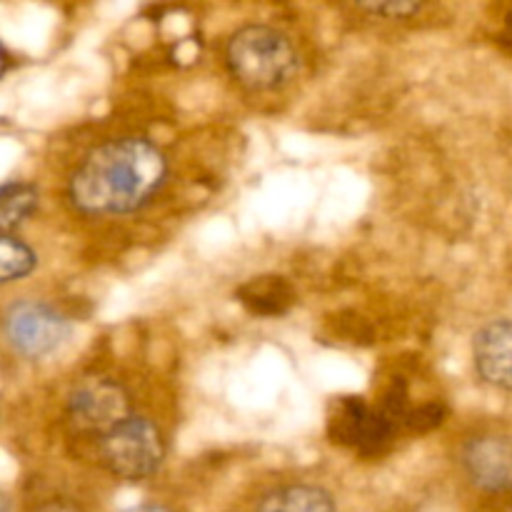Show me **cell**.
<instances>
[{
  "label": "cell",
  "mask_w": 512,
  "mask_h": 512,
  "mask_svg": "<svg viewBox=\"0 0 512 512\" xmlns=\"http://www.w3.org/2000/svg\"><path fill=\"white\" fill-rule=\"evenodd\" d=\"M168 178V160L145 138L98 145L70 178V200L80 213L128 215L148 205Z\"/></svg>",
  "instance_id": "1"
},
{
  "label": "cell",
  "mask_w": 512,
  "mask_h": 512,
  "mask_svg": "<svg viewBox=\"0 0 512 512\" xmlns=\"http://www.w3.org/2000/svg\"><path fill=\"white\" fill-rule=\"evenodd\" d=\"M225 63L243 88L278 90L298 75L300 55L293 40L278 28L248 23L230 35Z\"/></svg>",
  "instance_id": "2"
},
{
  "label": "cell",
  "mask_w": 512,
  "mask_h": 512,
  "mask_svg": "<svg viewBox=\"0 0 512 512\" xmlns=\"http://www.w3.org/2000/svg\"><path fill=\"white\" fill-rule=\"evenodd\" d=\"M98 453L115 478L138 483L158 473L165 458V443L153 420L130 415L98 440Z\"/></svg>",
  "instance_id": "3"
},
{
  "label": "cell",
  "mask_w": 512,
  "mask_h": 512,
  "mask_svg": "<svg viewBox=\"0 0 512 512\" xmlns=\"http://www.w3.org/2000/svg\"><path fill=\"white\" fill-rule=\"evenodd\" d=\"M133 415L130 395L108 375H88L78 380L68 395V418L80 433L103 438Z\"/></svg>",
  "instance_id": "4"
},
{
  "label": "cell",
  "mask_w": 512,
  "mask_h": 512,
  "mask_svg": "<svg viewBox=\"0 0 512 512\" xmlns=\"http://www.w3.org/2000/svg\"><path fill=\"white\" fill-rule=\"evenodd\" d=\"M5 338L10 348L30 360L55 353L70 338V320L53 305L38 300H20L5 313Z\"/></svg>",
  "instance_id": "5"
},
{
  "label": "cell",
  "mask_w": 512,
  "mask_h": 512,
  "mask_svg": "<svg viewBox=\"0 0 512 512\" xmlns=\"http://www.w3.org/2000/svg\"><path fill=\"white\" fill-rule=\"evenodd\" d=\"M398 430L383 408H370L363 398H340L328 420L333 443L348 445L363 455L383 453Z\"/></svg>",
  "instance_id": "6"
},
{
  "label": "cell",
  "mask_w": 512,
  "mask_h": 512,
  "mask_svg": "<svg viewBox=\"0 0 512 512\" xmlns=\"http://www.w3.org/2000/svg\"><path fill=\"white\" fill-rule=\"evenodd\" d=\"M463 468L483 493L512 490V440L505 435H478L463 448Z\"/></svg>",
  "instance_id": "7"
},
{
  "label": "cell",
  "mask_w": 512,
  "mask_h": 512,
  "mask_svg": "<svg viewBox=\"0 0 512 512\" xmlns=\"http://www.w3.org/2000/svg\"><path fill=\"white\" fill-rule=\"evenodd\" d=\"M473 363L483 383L512 393V320H495L475 333Z\"/></svg>",
  "instance_id": "8"
},
{
  "label": "cell",
  "mask_w": 512,
  "mask_h": 512,
  "mask_svg": "<svg viewBox=\"0 0 512 512\" xmlns=\"http://www.w3.org/2000/svg\"><path fill=\"white\" fill-rule=\"evenodd\" d=\"M255 512H338V505L318 485H285L265 495Z\"/></svg>",
  "instance_id": "9"
},
{
  "label": "cell",
  "mask_w": 512,
  "mask_h": 512,
  "mask_svg": "<svg viewBox=\"0 0 512 512\" xmlns=\"http://www.w3.org/2000/svg\"><path fill=\"white\" fill-rule=\"evenodd\" d=\"M238 298L255 315H280L293 305L295 293L283 278H253L238 290Z\"/></svg>",
  "instance_id": "10"
},
{
  "label": "cell",
  "mask_w": 512,
  "mask_h": 512,
  "mask_svg": "<svg viewBox=\"0 0 512 512\" xmlns=\"http://www.w3.org/2000/svg\"><path fill=\"white\" fill-rule=\"evenodd\" d=\"M38 208V190L35 185L23 180H8L3 185V198H0V225L3 235H13L15 228L25 223Z\"/></svg>",
  "instance_id": "11"
},
{
  "label": "cell",
  "mask_w": 512,
  "mask_h": 512,
  "mask_svg": "<svg viewBox=\"0 0 512 512\" xmlns=\"http://www.w3.org/2000/svg\"><path fill=\"white\" fill-rule=\"evenodd\" d=\"M35 253L25 240L15 238V235H3L0 238V273H3V283H13V280L25 278L35 270Z\"/></svg>",
  "instance_id": "12"
},
{
  "label": "cell",
  "mask_w": 512,
  "mask_h": 512,
  "mask_svg": "<svg viewBox=\"0 0 512 512\" xmlns=\"http://www.w3.org/2000/svg\"><path fill=\"white\" fill-rule=\"evenodd\" d=\"M423 5L420 3H380V5H363V10L375 15H383V18H393V20H405L410 15L420 13Z\"/></svg>",
  "instance_id": "13"
},
{
  "label": "cell",
  "mask_w": 512,
  "mask_h": 512,
  "mask_svg": "<svg viewBox=\"0 0 512 512\" xmlns=\"http://www.w3.org/2000/svg\"><path fill=\"white\" fill-rule=\"evenodd\" d=\"M125 512H173V510L163 508V505H150V503H145V505H135V508L125 510Z\"/></svg>",
  "instance_id": "14"
}]
</instances>
